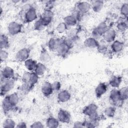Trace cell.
Returning a JSON list of instances; mask_svg holds the SVG:
<instances>
[{"label": "cell", "mask_w": 128, "mask_h": 128, "mask_svg": "<svg viewBox=\"0 0 128 128\" xmlns=\"http://www.w3.org/2000/svg\"><path fill=\"white\" fill-rule=\"evenodd\" d=\"M84 44L86 47L90 48H94L98 47L99 42L93 37H89L86 38L84 42Z\"/></svg>", "instance_id": "2e32d148"}, {"label": "cell", "mask_w": 128, "mask_h": 128, "mask_svg": "<svg viewBox=\"0 0 128 128\" xmlns=\"http://www.w3.org/2000/svg\"><path fill=\"white\" fill-rule=\"evenodd\" d=\"M84 127L86 128H94L95 127L94 124L92 122H83Z\"/></svg>", "instance_id": "7bdbcfd3"}, {"label": "cell", "mask_w": 128, "mask_h": 128, "mask_svg": "<svg viewBox=\"0 0 128 128\" xmlns=\"http://www.w3.org/2000/svg\"><path fill=\"white\" fill-rule=\"evenodd\" d=\"M38 62L32 58H28L24 62V66L29 71H34Z\"/></svg>", "instance_id": "603a6c76"}, {"label": "cell", "mask_w": 128, "mask_h": 128, "mask_svg": "<svg viewBox=\"0 0 128 128\" xmlns=\"http://www.w3.org/2000/svg\"><path fill=\"white\" fill-rule=\"evenodd\" d=\"M64 22L68 26H74L77 24L78 20L74 15L70 14L64 18Z\"/></svg>", "instance_id": "44dd1931"}, {"label": "cell", "mask_w": 128, "mask_h": 128, "mask_svg": "<svg viewBox=\"0 0 128 128\" xmlns=\"http://www.w3.org/2000/svg\"><path fill=\"white\" fill-rule=\"evenodd\" d=\"M124 48V44L122 42L118 40H115L111 44V48L113 52H120Z\"/></svg>", "instance_id": "d6986e66"}, {"label": "cell", "mask_w": 128, "mask_h": 128, "mask_svg": "<svg viewBox=\"0 0 128 128\" xmlns=\"http://www.w3.org/2000/svg\"><path fill=\"white\" fill-rule=\"evenodd\" d=\"M0 48L1 50L3 48H7L9 46V40L8 36L4 34H1L0 35Z\"/></svg>", "instance_id": "83f0119b"}, {"label": "cell", "mask_w": 128, "mask_h": 128, "mask_svg": "<svg viewBox=\"0 0 128 128\" xmlns=\"http://www.w3.org/2000/svg\"><path fill=\"white\" fill-rule=\"evenodd\" d=\"M46 70V66L42 62H38L36 68L34 70L38 75L41 76L44 74Z\"/></svg>", "instance_id": "4316f807"}, {"label": "cell", "mask_w": 128, "mask_h": 128, "mask_svg": "<svg viewBox=\"0 0 128 128\" xmlns=\"http://www.w3.org/2000/svg\"><path fill=\"white\" fill-rule=\"evenodd\" d=\"M41 90L44 96H50L54 92L52 84L48 82H44L42 84Z\"/></svg>", "instance_id": "5bb4252c"}, {"label": "cell", "mask_w": 128, "mask_h": 128, "mask_svg": "<svg viewBox=\"0 0 128 128\" xmlns=\"http://www.w3.org/2000/svg\"><path fill=\"white\" fill-rule=\"evenodd\" d=\"M34 28L36 30H41L44 28V26L42 25L40 20L39 19L35 22L34 24Z\"/></svg>", "instance_id": "ab89813d"}, {"label": "cell", "mask_w": 128, "mask_h": 128, "mask_svg": "<svg viewBox=\"0 0 128 128\" xmlns=\"http://www.w3.org/2000/svg\"><path fill=\"white\" fill-rule=\"evenodd\" d=\"M52 87L54 91V90H55V91L59 90L61 87L60 83L58 81L54 82H52Z\"/></svg>", "instance_id": "60d3db41"}, {"label": "cell", "mask_w": 128, "mask_h": 128, "mask_svg": "<svg viewBox=\"0 0 128 128\" xmlns=\"http://www.w3.org/2000/svg\"><path fill=\"white\" fill-rule=\"evenodd\" d=\"M10 102V104L14 107L16 106L19 102V97L18 94L16 92L12 93L8 96H6Z\"/></svg>", "instance_id": "484cf974"}, {"label": "cell", "mask_w": 128, "mask_h": 128, "mask_svg": "<svg viewBox=\"0 0 128 128\" xmlns=\"http://www.w3.org/2000/svg\"><path fill=\"white\" fill-rule=\"evenodd\" d=\"M14 86V82L12 79L1 80L0 93L1 95H4L8 92L11 90Z\"/></svg>", "instance_id": "277c9868"}, {"label": "cell", "mask_w": 128, "mask_h": 128, "mask_svg": "<svg viewBox=\"0 0 128 128\" xmlns=\"http://www.w3.org/2000/svg\"><path fill=\"white\" fill-rule=\"evenodd\" d=\"M98 106L95 104H90L84 108L82 110V113L88 116L92 120L94 121L98 116L97 111Z\"/></svg>", "instance_id": "7a4b0ae2"}, {"label": "cell", "mask_w": 128, "mask_h": 128, "mask_svg": "<svg viewBox=\"0 0 128 128\" xmlns=\"http://www.w3.org/2000/svg\"><path fill=\"white\" fill-rule=\"evenodd\" d=\"M62 40L58 38H51L48 42V47L51 50H56Z\"/></svg>", "instance_id": "ac0fdd59"}, {"label": "cell", "mask_w": 128, "mask_h": 128, "mask_svg": "<svg viewBox=\"0 0 128 128\" xmlns=\"http://www.w3.org/2000/svg\"><path fill=\"white\" fill-rule=\"evenodd\" d=\"M59 124V120L52 116L49 117L46 122V126L50 128H57Z\"/></svg>", "instance_id": "d4e9b609"}, {"label": "cell", "mask_w": 128, "mask_h": 128, "mask_svg": "<svg viewBox=\"0 0 128 128\" xmlns=\"http://www.w3.org/2000/svg\"><path fill=\"white\" fill-rule=\"evenodd\" d=\"M109 100L111 104L115 107L122 106L124 102L120 98L118 90L116 88H114L110 92Z\"/></svg>", "instance_id": "6da1fadb"}, {"label": "cell", "mask_w": 128, "mask_h": 128, "mask_svg": "<svg viewBox=\"0 0 128 128\" xmlns=\"http://www.w3.org/2000/svg\"><path fill=\"white\" fill-rule=\"evenodd\" d=\"M70 48V42H68L66 40H62V42H60L56 51L60 55L64 56L68 52Z\"/></svg>", "instance_id": "ba28073f"}, {"label": "cell", "mask_w": 128, "mask_h": 128, "mask_svg": "<svg viewBox=\"0 0 128 128\" xmlns=\"http://www.w3.org/2000/svg\"><path fill=\"white\" fill-rule=\"evenodd\" d=\"M37 18L36 10L33 7H30L26 11L24 14V19L28 22L35 20Z\"/></svg>", "instance_id": "30bf717a"}, {"label": "cell", "mask_w": 128, "mask_h": 128, "mask_svg": "<svg viewBox=\"0 0 128 128\" xmlns=\"http://www.w3.org/2000/svg\"><path fill=\"white\" fill-rule=\"evenodd\" d=\"M38 75L35 72H32L30 74V79L29 82L34 86L37 83L38 80Z\"/></svg>", "instance_id": "d590c367"}, {"label": "cell", "mask_w": 128, "mask_h": 128, "mask_svg": "<svg viewBox=\"0 0 128 128\" xmlns=\"http://www.w3.org/2000/svg\"><path fill=\"white\" fill-rule=\"evenodd\" d=\"M2 106L4 110H11L14 106L10 104L6 96H5L2 102Z\"/></svg>", "instance_id": "1f68e13d"}, {"label": "cell", "mask_w": 128, "mask_h": 128, "mask_svg": "<svg viewBox=\"0 0 128 128\" xmlns=\"http://www.w3.org/2000/svg\"><path fill=\"white\" fill-rule=\"evenodd\" d=\"M22 29V25L16 22H10L8 26V31L12 36H15L21 32Z\"/></svg>", "instance_id": "52a82bcc"}, {"label": "cell", "mask_w": 128, "mask_h": 128, "mask_svg": "<svg viewBox=\"0 0 128 128\" xmlns=\"http://www.w3.org/2000/svg\"><path fill=\"white\" fill-rule=\"evenodd\" d=\"M122 78L119 76H113L110 80L109 84L114 88H117L119 87L122 82Z\"/></svg>", "instance_id": "cb8c5ba5"}, {"label": "cell", "mask_w": 128, "mask_h": 128, "mask_svg": "<svg viewBox=\"0 0 128 128\" xmlns=\"http://www.w3.org/2000/svg\"><path fill=\"white\" fill-rule=\"evenodd\" d=\"M107 90V85L105 82L100 83L95 89V94L98 98L102 97Z\"/></svg>", "instance_id": "9a60e30c"}, {"label": "cell", "mask_w": 128, "mask_h": 128, "mask_svg": "<svg viewBox=\"0 0 128 128\" xmlns=\"http://www.w3.org/2000/svg\"><path fill=\"white\" fill-rule=\"evenodd\" d=\"M40 59L44 62H48L50 60V56L46 51L44 50L42 52L40 55Z\"/></svg>", "instance_id": "8d00e7d4"}, {"label": "cell", "mask_w": 128, "mask_h": 128, "mask_svg": "<svg viewBox=\"0 0 128 128\" xmlns=\"http://www.w3.org/2000/svg\"><path fill=\"white\" fill-rule=\"evenodd\" d=\"M30 74L31 72H30L28 71L24 72L22 75V80L23 82H29L30 79Z\"/></svg>", "instance_id": "f35d334b"}, {"label": "cell", "mask_w": 128, "mask_h": 128, "mask_svg": "<svg viewBox=\"0 0 128 128\" xmlns=\"http://www.w3.org/2000/svg\"><path fill=\"white\" fill-rule=\"evenodd\" d=\"M74 128H82L84 127L83 122H76L74 124Z\"/></svg>", "instance_id": "f6af8a7d"}, {"label": "cell", "mask_w": 128, "mask_h": 128, "mask_svg": "<svg viewBox=\"0 0 128 128\" xmlns=\"http://www.w3.org/2000/svg\"><path fill=\"white\" fill-rule=\"evenodd\" d=\"M70 112L64 109H60L58 114V119L59 121L63 123H68L70 120Z\"/></svg>", "instance_id": "7c38bea8"}, {"label": "cell", "mask_w": 128, "mask_h": 128, "mask_svg": "<svg viewBox=\"0 0 128 128\" xmlns=\"http://www.w3.org/2000/svg\"><path fill=\"white\" fill-rule=\"evenodd\" d=\"M90 8V4L87 2H80L76 4V10L80 14H84L88 12Z\"/></svg>", "instance_id": "9c48e42d"}, {"label": "cell", "mask_w": 128, "mask_h": 128, "mask_svg": "<svg viewBox=\"0 0 128 128\" xmlns=\"http://www.w3.org/2000/svg\"><path fill=\"white\" fill-rule=\"evenodd\" d=\"M125 18H120L118 20L117 22L116 28L120 32H124L127 29L128 24L126 20H125Z\"/></svg>", "instance_id": "ffe728a7"}, {"label": "cell", "mask_w": 128, "mask_h": 128, "mask_svg": "<svg viewBox=\"0 0 128 128\" xmlns=\"http://www.w3.org/2000/svg\"><path fill=\"white\" fill-rule=\"evenodd\" d=\"M2 125L4 128H15L16 126V124L14 121L10 118L5 120Z\"/></svg>", "instance_id": "836d02e7"}, {"label": "cell", "mask_w": 128, "mask_h": 128, "mask_svg": "<svg viewBox=\"0 0 128 128\" xmlns=\"http://www.w3.org/2000/svg\"><path fill=\"white\" fill-rule=\"evenodd\" d=\"M71 97V95L67 90L60 91L58 95V99L61 102H65L68 101Z\"/></svg>", "instance_id": "e0dca14e"}, {"label": "cell", "mask_w": 128, "mask_h": 128, "mask_svg": "<svg viewBox=\"0 0 128 128\" xmlns=\"http://www.w3.org/2000/svg\"><path fill=\"white\" fill-rule=\"evenodd\" d=\"M0 60L1 62H4L7 60L8 57V53L7 51L4 50H0Z\"/></svg>", "instance_id": "74e56055"}, {"label": "cell", "mask_w": 128, "mask_h": 128, "mask_svg": "<svg viewBox=\"0 0 128 128\" xmlns=\"http://www.w3.org/2000/svg\"><path fill=\"white\" fill-rule=\"evenodd\" d=\"M108 26L106 22H103L100 23L98 26L93 30L92 32V37L96 39L102 36V35L108 30Z\"/></svg>", "instance_id": "3957f363"}, {"label": "cell", "mask_w": 128, "mask_h": 128, "mask_svg": "<svg viewBox=\"0 0 128 128\" xmlns=\"http://www.w3.org/2000/svg\"><path fill=\"white\" fill-rule=\"evenodd\" d=\"M30 54V50L27 48H24L18 50L15 55L16 60L20 62H25L28 58Z\"/></svg>", "instance_id": "5b68a950"}, {"label": "cell", "mask_w": 128, "mask_h": 128, "mask_svg": "<svg viewBox=\"0 0 128 128\" xmlns=\"http://www.w3.org/2000/svg\"><path fill=\"white\" fill-rule=\"evenodd\" d=\"M14 75V70L10 66H6L4 68L1 72V80H4L12 79Z\"/></svg>", "instance_id": "4fadbf2b"}, {"label": "cell", "mask_w": 128, "mask_h": 128, "mask_svg": "<svg viewBox=\"0 0 128 128\" xmlns=\"http://www.w3.org/2000/svg\"><path fill=\"white\" fill-rule=\"evenodd\" d=\"M53 17V13L50 10L46 9L42 13L40 20L42 25L46 27L52 22Z\"/></svg>", "instance_id": "8992f818"}, {"label": "cell", "mask_w": 128, "mask_h": 128, "mask_svg": "<svg viewBox=\"0 0 128 128\" xmlns=\"http://www.w3.org/2000/svg\"><path fill=\"white\" fill-rule=\"evenodd\" d=\"M120 12L124 18H127L128 15V3L126 2L122 4L120 7Z\"/></svg>", "instance_id": "e575fe53"}, {"label": "cell", "mask_w": 128, "mask_h": 128, "mask_svg": "<svg viewBox=\"0 0 128 128\" xmlns=\"http://www.w3.org/2000/svg\"><path fill=\"white\" fill-rule=\"evenodd\" d=\"M116 108L115 106H109L105 108L104 110V114L106 116L109 118H112L114 116L116 113Z\"/></svg>", "instance_id": "f1b7e54d"}, {"label": "cell", "mask_w": 128, "mask_h": 128, "mask_svg": "<svg viewBox=\"0 0 128 128\" xmlns=\"http://www.w3.org/2000/svg\"><path fill=\"white\" fill-rule=\"evenodd\" d=\"M33 86L30 82H23L21 86V90L23 92L28 93L32 90Z\"/></svg>", "instance_id": "d6a6232c"}, {"label": "cell", "mask_w": 128, "mask_h": 128, "mask_svg": "<svg viewBox=\"0 0 128 128\" xmlns=\"http://www.w3.org/2000/svg\"><path fill=\"white\" fill-rule=\"evenodd\" d=\"M104 2L102 0H94L90 4L91 8L95 12H100L102 8Z\"/></svg>", "instance_id": "7402d4cb"}, {"label": "cell", "mask_w": 128, "mask_h": 128, "mask_svg": "<svg viewBox=\"0 0 128 128\" xmlns=\"http://www.w3.org/2000/svg\"><path fill=\"white\" fill-rule=\"evenodd\" d=\"M120 98L123 100H125L128 99V90L127 86H124L118 90Z\"/></svg>", "instance_id": "4dcf8cb0"}, {"label": "cell", "mask_w": 128, "mask_h": 128, "mask_svg": "<svg viewBox=\"0 0 128 128\" xmlns=\"http://www.w3.org/2000/svg\"><path fill=\"white\" fill-rule=\"evenodd\" d=\"M16 127L18 128H26V122H18Z\"/></svg>", "instance_id": "ee69618b"}, {"label": "cell", "mask_w": 128, "mask_h": 128, "mask_svg": "<svg viewBox=\"0 0 128 128\" xmlns=\"http://www.w3.org/2000/svg\"><path fill=\"white\" fill-rule=\"evenodd\" d=\"M116 32L114 29L108 28L106 32L102 35L104 40L107 42H112L115 40Z\"/></svg>", "instance_id": "8fae6325"}, {"label": "cell", "mask_w": 128, "mask_h": 128, "mask_svg": "<svg viewBox=\"0 0 128 128\" xmlns=\"http://www.w3.org/2000/svg\"><path fill=\"white\" fill-rule=\"evenodd\" d=\"M30 127L32 128H44V126L42 122L40 121H36L32 123L30 126Z\"/></svg>", "instance_id": "b9f144b4"}, {"label": "cell", "mask_w": 128, "mask_h": 128, "mask_svg": "<svg viewBox=\"0 0 128 128\" xmlns=\"http://www.w3.org/2000/svg\"><path fill=\"white\" fill-rule=\"evenodd\" d=\"M68 26L64 22H60L56 26V30L59 34H63L66 32L68 30Z\"/></svg>", "instance_id": "f546056e"}]
</instances>
